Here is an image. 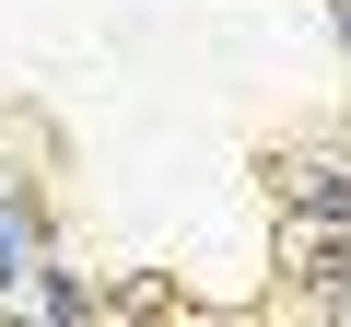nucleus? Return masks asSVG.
<instances>
[{"label":"nucleus","instance_id":"obj_1","mask_svg":"<svg viewBox=\"0 0 351 327\" xmlns=\"http://www.w3.org/2000/svg\"><path fill=\"white\" fill-rule=\"evenodd\" d=\"M269 199H281V234H351V140H304L269 164Z\"/></svg>","mask_w":351,"mask_h":327},{"label":"nucleus","instance_id":"obj_2","mask_svg":"<svg viewBox=\"0 0 351 327\" xmlns=\"http://www.w3.org/2000/svg\"><path fill=\"white\" fill-rule=\"evenodd\" d=\"M47 257H59V246H47V199L0 176V315L36 292V269H47Z\"/></svg>","mask_w":351,"mask_h":327},{"label":"nucleus","instance_id":"obj_3","mask_svg":"<svg viewBox=\"0 0 351 327\" xmlns=\"http://www.w3.org/2000/svg\"><path fill=\"white\" fill-rule=\"evenodd\" d=\"M281 269H293V292H304V304L351 315V234H281Z\"/></svg>","mask_w":351,"mask_h":327},{"label":"nucleus","instance_id":"obj_4","mask_svg":"<svg viewBox=\"0 0 351 327\" xmlns=\"http://www.w3.org/2000/svg\"><path fill=\"white\" fill-rule=\"evenodd\" d=\"M36 327H106V292H94V269L47 257V269H36Z\"/></svg>","mask_w":351,"mask_h":327},{"label":"nucleus","instance_id":"obj_5","mask_svg":"<svg viewBox=\"0 0 351 327\" xmlns=\"http://www.w3.org/2000/svg\"><path fill=\"white\" fill-rule=\"evenodd\" d=\"M328 36H339V59H351V0H328Z\"/></svg>","mask_w":351,"mask_h":327}]
</instances>
